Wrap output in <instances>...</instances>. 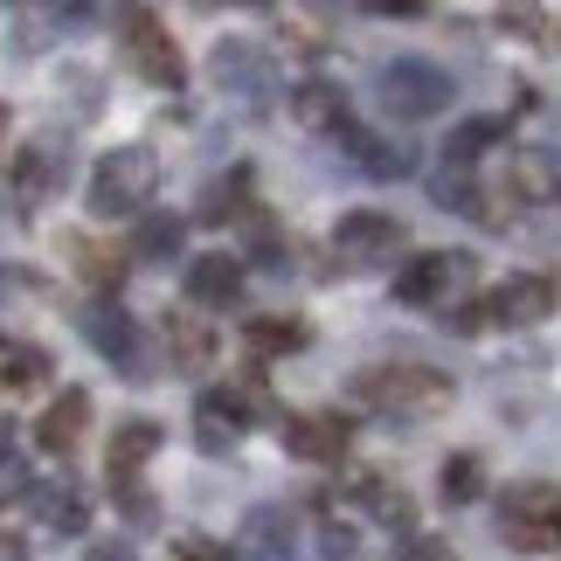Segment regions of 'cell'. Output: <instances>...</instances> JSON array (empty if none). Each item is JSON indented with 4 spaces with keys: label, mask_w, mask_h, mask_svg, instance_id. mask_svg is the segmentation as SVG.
I'll list each match as a JSON object with an SVG mask.
<instances>
[{
    "label": "cell",
    "mask_w": 561,
    "mask_h": 561,
    "mask_svg": "<svg viewBox=\"0 0 561 561\" xmlns=\"http://www.w3.org/2000/svg\"><path fill=\"white\" fill-rule=\"evenodd\" d=\"M49 381V354L28 347V340H0V388H14V396H28V388Z\"/></svg>",
    "instance_id": "21"
},
{
    "label": "cell",
    "mask_w": 561,
    "mask_h": 561,
    "mask_svg": "<svg viewBox=\"0 0 561 561\" xmlns=\"http://www.w3.org/2000/svg\"><path fill=\"white\" fill-rule=\"evenodd\" d=\"M125 56H133L139 77L167 83V91H181V83H187V62H181L174 35H167V21L153 8H133V14H125Z\"/></svg>",
    "instance_id": "7"
},
{
    "label": "cell",
    "mask_w": 561,
    "mask_h": 561,
    "mask_svg": "<svg viewBox=\"0 0 561 561\" xmlns=\"http://www.w3.org/2000/svg\"><path fill=\"white\" fill-rule=\"evenodd\" d=\"M471 285V256L465 250H423L396 271V298L402 306H450V291Z\"/></svg>",
    "instance_id": "5"
},
{
    "label": "cell",
    "mask_w": 561,
    "mask_h": 561,
    "mask_svg": "<svg viewBox=\"0 0 561 561\" xmlns=\"http://www.w3.org/2000/svg\"><path fill=\"white\" fill-rule=\"evenodd\" d=\"M160 450V423L153 416H133V423H118V437H112V450H104V471H112V485H118V506L133 513V506H146L139 500V465Z\"/></svg>",
    "instance_id": "10"
},
{
    "label": "cell",
    "mask_w": 561,
    "mask_h": 561,
    "mask_svg": "<svg viewBox=\"0 0 561 561\" xmlns=\"http://www.w3.org/2000/svg\"><path fill=\"white\" fill-rule=\"evenodd\" d=\"M479 479H485V465L471 458V450H458V458L444 465V506H465V500H479Z\"/></svg>",
    "instance_id": "27"
},
{
    "label": "cell",
    "mask_w": 561,
    "mask_h": 561,
    "mask_svg": "<svg viewBox=\"0 0 561 561\" xmlns=\"http://www.w3.org/2000/svg\"><path fill=\"white\" fill-rule=\"evenodd\" d=\"M187 298H194V306H208V312L243 306V256H229V250L187 256Z\"/></svg>",
    "instance_id": "14"
},
{
    "label": "cell",
    "mask_w": 561,
    "mask_h": 561,
    "mask_svg": "<svg viewBox=\"0 0 561 561\" xmlns=\"http://www.w3.org/2000/svg\"><path fill=\"white\" fill-rule=\"evenodd\" d=\"M83 340H91V347L112 360V368H125V381H146V375H139V368H146V354H139V327L112 306V298H98V306L83 312Z\"/></svg>",
    "instance_id": "11"
},
{
    "label": "cell",
    "mask_w": 561,
    "mask_h": 561,
    "mask_svg": "<svg viewBox=\"0 0 561 561\" xmlns=\"http://www.w3.org/2000/svg\"><path fill=\"white\" fill-rule=\"evenodd\" d=\"M243 347L250 354H298V347H306V327H298V319H250V327H243Z\"/></svg>",
    "instance_id": "24"
},
{
    "label": "cell",
    "mask_w": 561,
    "mask_h": 561,
    "mask_svg": "<svg viewBox=\"0 0 561 561\" xmlns=\"http://www.w3.org/2000/svg\"><path fill=\"white\" fill-rule=\"evenodd\" d=\"M347 444H354V430H347V416H333V409H312V416L285 423V450L298 465H340Z\"/></svg>",
    "instance_id": "12"
},
{
    "label": "cell",
    "mask_w": 561,
    "mask_h": 561,
    "mask_svg": "<svg viewBox=\"0 0 561 561\" xmlns=\"http://www.w3.org/2000/svg\"><path fill=\"white\" fill-rule=\"evenodd\" d=\"M208 77H215L222 98H243V104H264L277 91V70H271V56L256 49V42H222V49L208 56Z\"/></svg>",
    "instance_id": "8"
},
{
    "label": "cell",
    "mask_w": 561,
    "mask_h": 561,
    "mask_svg": "<svg viewBox=\"0 0 561 561\" xmlns=\"http://www.w3.org/2000/svg\"><path fill=\"white\" fill-rule=\"evenodd\" d=\"M174 561H236L222 541H208V534H187V541H174Z\"/></svg>",
    "instance_id": "30"
},
{
    "label": "cell",
    "mask_w": 561,
    "mask_h": 561,
    "mask_svg": "<svg viewBox=\"0 0 561 561\" xmlns=\"http://www.w3.org/2000/svg\"><path fill=\"white\" fill-rule=\"evenodd\" d=\"M0 139H8V112H0Z\"/></svg>",
    "instance_id": "33"
},
{
    "label": "cell",
    "mask_w": 561,
    "mask_h": 561,
    "mask_svg": "<svg viewBox=\"0 0 561 561\" xmlns=\"http://www.w3.org/2000/svg\"><path fill=\"white\" fill-rule=\"evenodd\" d=\"M554 312V285L548 277H506L485 291V327H541Z\"/></svg>",
    "instance_id": "13"
},
{
    "label": "cell",
    "mask_w": 561,
    "mask_h": 561,
    "mask_svg": "<svg viewBox=\"0 0 561 561\" xmlns=\"http://www.w3.org/2000/svg\"><path fill=\"white\" fill-rule=\"evenodd\" d=\"M167 347H174V360H181V368H208L215 340H208V327H194V319L167 312Z\"/></svg>",
    "instance_id": "25"
},
{
    "label": "cell",
    "mask_w": 561,
    "mask_h": 561,
    "mask_svg": "<svg viewBox=\"0 0 561 561\" xmlns=\"http://www.w3.org/2000/svg\"><path fill=\"white\" fill-rule=\"evenodd\" d=\"M500 541L513 554L561 548V485H506L500 492Z\"/></svg>",
    "instance_id": "4"
},
{
    "label": "cell",
    "mask_w": 561,
    "mask_h": 561,
    "mask_svg": "<svg viewBox=\"0 0 561 561\" xmlns=\"http://www.w3.org/2000/svg\"><path fill=\"white\" fill-rule=\"evenodd\" d=\"M83 561H139V554H133V548H125V541H98V548H91V554H83Z\"/></svg>",
    "instance_id": "31"
},
{
    "label": "cell",
    "mask_w": 561,
    "mask_h": 561,
    "mask_svg": "<svg viewBox=\"0 0 561 561\" xmlns=\"http://www.w3.org/2000/svg\"><path fill=\"white\" fill-rule=\"evenodd\" d=\"M153 187H160L153 146H112V153H98V167H91V215H104V222L139 215L153 202Z\"/></svg>",
    "instance_id": "2"
},
{
    "label": "cell",
    "mask_w": 561,
    "mask_h": 561,
    "mask_svg": "<svg viewBox=\"0 0 561 561\" xmlns=\"http://www.w3.org/2000/svg\"><path fill=\"white\" fill-rule=\"evenodd\" d=\"M409 250V229L396 222V215H381V208H354V215H340V229H333V256L340 264H388V256H402Z\"/></svg>",
    "instance_id": "6"
},
{
    "label": "cell",
    "mask_w": 561,
    "mask_h": 561,
    "mask_svg": "<svg viewBox=\"0 0 561 561\" xmlns=\"http://www.w3.org/2000/svg\"><path fill=\"white\" fill-rule=\"evenodd\" d=\"M340 146H347V160L360 167V174H375V181H402L409 174V153H402V146H388L381 133H368V125H340V133H333Z\"/></svg>",
    "instance_id": "17"
},
{
    "label": "cell",
    "mask_w": 561,
    "mask_h": 561,
    "mask_svg": "<svg viewBox=\"0 0 561 561\" xmlns=\"http://www.w3.org/2000/svg\"><path fill=\"white\" fill-rule=\"evenodd\" d=\"M256 416H264V388H208L202 409H194V423H202V444H208V450H229Z\"/></svg>",
    "instance_id": "9"
},
{
    "label": "cell",
    "mask_w": 561,
    "mask_h": 561,
    "mask_svg": "<svg viewBox=\"0 0 561 561\" xmlns=\"http://www.w3.org/2000/svg\"><path fill=\"white\" fill-rule=\"evenodd\" d=\"M298 520L285 506H256L250 520H243V561H291L298 548Z\"/></svg>",
    "instance_id": "16"
},
{
    "label": "cell",
    "mask_w": 561,
    "mask_h": 561,
    "mask_svg": "<svg viewBox=\"0 0 561 561\" xmlns=\"http://www.w3.org/2000/svg\"><path fill=\"white\" fill-rule=\"evenodd\" d=\"M62 181V153H56V139H35L28 153H21V167H14V194L21 202H42Z\"/></svg>",
    "instance_id": "20"
},
{
    "label": "cell",
    "mask_w": 561,
    "mask_h": 561,
    "mask_svg": "<svg viewBox=\"0 0 561 561\" xmlns=\"http://www.w3.org/2000/svg\"><path fill=\"white\" fill-rule=\"evenodd\" d=\"M8 458H14V423L0 416V471H8Z\"/></svg>",
    "instance_id": "32"
},
{
    "label": "cell",
    "mask_w": 561,
    "mask_h": 561,
    "mask_svg": "<svg viewBox=\"0 0 561 561\" xmlns=\"http://www.w3.org/2000/svg\"><path fill=\"white\" fill-rule=\"evenodd\" d=\"M35 513L49 520V534H83V520H91L77 485H35Z\"/></svg>",
    "instance_id": "22"
},
{
    "label": "cell",
    "mask_w": 561,
    "mask_h": 561,
    "mask_svg": "<svg viewBox=\"0 0 561 561\" xmlns=\"http://www.w3.org/2000/svg\"><path fill=\"white\" fill-rule=\"evenodd\" d=\"M133 250H139V256H174V250H181V222H174V215H146Z\"/></svg>",
    "instance_id": "28"
},
{
    "label": "cell",
    "mask_w": 561,
    "mask_h": 561,
    "mask_svg": "<svg viewBox=\"0 0 561 561\" xmlns=\"http://www.w3.org/2000/svg\"><path fill=\"white\" fill-rule=\"evenodd\" d=\"M291 112H298V125H312V133H340V125H347V98H340V83H298Z\"/></svg>",
    "instance_id": "19"
},
{
    "label": "cell",
    "mask_w": 561,
    "mask_h": 561,
    "mask_svg": "<svg viewBox=\"0 0 561 561\" xmlns=\"http://www.w3.org/2000/svg\"><path fill=\"white\" fill-rule=\"evenodd\" d=\"M83 423H91V396L83 388H62V396L42 409V423H35V444L49 450V458H70L77 437H83Z\"/></svg>",
    "instance_id": "15"
},
{
    "label": "cell",
    "mask_w": 561,
    "mask_h": 561,
    "mask_svg": "<svg viewBox=\"0 0 561 561\" xmlns=\"http://www.w3.org/2000/svg\"><path fill=\"white\" fill-rule=\"evenodd\" d=\"M500 139H506V118H465L458 133L444 139V167H471L485 146H500Z\"/></svg>",
    "instance_id": "23"
},
{
    "label": "cell",
    "mask_w": 561,
    "mask_h": 561,
    "mask_svg": "<svg viewBox=\"0 0 561 561\" xmlns=\"http://www.w3.org/2000/svg\"><path fill=\"white\" fill-rule=\"evenodd\" d=\"M450 375L437 368H416V360H388V368L354 375V402H368L375 416H396V423H416V416H437L450 409Z\"/></svg>",
    "instance_id": "1"
},
{
    "label": "cell",
    "mask_w": 561,
    "mask_h": 561,
    "mask_svg": "<svg viewBox=\"0 0 561 561\" xmlns=\"http://www.w3.org/2000/svg\"><path fill=\"white\" fill-rule=\"evenodd\" d=\"M243 194H250V167H236L229 181H215V187L202 194V208H194V215H202V222H229V215H236V202H243Z\"/></svg>",
    "instance_id": "26"
},
{
    "label": "cell",
    "mask_w": 561,
    "mask_h": 561,
    "mask_svg": "<svg viewBox=\"0 0 561 561\" xmlns=\"http://www.w3.org/2000/svg\"><path fill=\"white\" fill-rule=\"evenodd\" d=\"M347 500H354L360 513H375L381 527H402V534H409V520H416V513H409V500H402V492L381 479V471H360V479L347 485Z\"/></svg>",
    "instance_id": "18"
},
{
    "label": "cell",
    "mask_w": 561,
    "mask_h": 561,
    "mask_svg": "<svg viewBox=\"0 0 561 561\" xmlns=\"http://www.w3.org/2000/svg\"><path fill=\"white\" fill-rule=\"evenodd\" d=\"M388 561H458L444 541H430V534H409V541H396V554Z\"/></svg>",
    "instance_id": "29"
},
{
    "label": "cell",
    "mask_w": 561,
    "mask_h": 561,
    "mask_svg": "<svg viewBox=\"0 0 561 561\" xmlns=\"http://www.w3.org/2000/svg\"><path fill=\"white\" fill-rule=\"evenodd\" d=\"M375 98H381V112H388V118L423 125V118L450 112L458 83H450V70H437L430 56H396V62H388V70L375 77Z\"/></svg>",
    "instance_id": "3"
}]
</instances>
